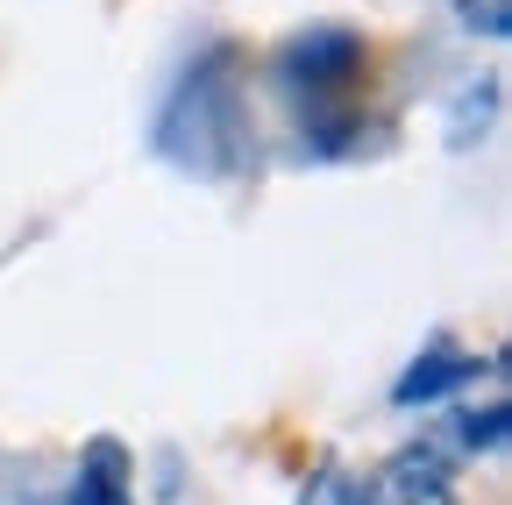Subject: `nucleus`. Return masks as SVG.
<instances>
[{
	"label": "nucleus",
	"instance_id": "obj_8",
	"mask_svg": "<svg viewBox=\"0 0 512 505\" xmlns=\"http://www.w3.org/2000/svg\"><path fill=\"white\" fill-rule=\"evenodd\" d=\"M456 22L470 36H491V43L512 36V8H505V0H456Z\"/></svg>",
	"mask_w": 512,
	"mask_h": 505
},
{
	"label": "nucleus",
	"instance_id": "obj_7",
	"mask_svg": "<svg viewBox=\"0 0 512 505\" xmlns=\"http://www.w3.org/2000/svg\"><path fill=\"white\" fill-rule=\"evenodd\" d=\"M299 505H370V498H363V477H349L342 463H320L299 484Z\"/></svg>",
	"mask_w": 512,
	"mask_h": 505
},
{
	"label": "nucleus",
	"instance_id": "obj_1",
	"mask_svg": "<svg viewBox=\"0 0 512 505\" xmlns=\"http://www.w3.org/2000/svg\"><path fill=\"white\" fill-rule=\"evenodd\" d=\"M157 157L192 171V178H228L242 171L249 157V114H242V86H235V65L228 50H207L192 57V72L164 93L157 107V129H150Z\"/></svg>",
	"mask_w": 512,
	"mask_h": 505
},
{
	"label": "nucleus",
	"instance_id": "obj_6",
	"mask_svg": "<svg viewBox=\"0 0 512 505\" xmlns=\"http://www.w3.org/2000/svg\"><path fill=\"white\" fill-rule=\"evenodd\" d=\"M448 427H456V449H463V456H498V449H505V427H512V406H505V399L463 406Z\"/></svg>",
	"mask_w": 512,
	"mask_h": 505
},
{
	"label": "nucleus",
	"instance_id": "obj_2",
	"mask_svg": "<svg viewBox=\"0 0 512 505\" xmlns=\"http://www.w3.org/2000/svg\"><path fill=\"white\" fill-rule=\"evenodd\" d=\"M271 72H278L285 93L306 100V121H313V114H342V93H349L356 72H363V36L320 22V29H306V36H292V43L278 50Z\"/></svg>",
	"mask_w": 512,
	"mask_h": 505
},
{
	"label": "nucleus",
	"instance_id": "obj_4",
	"mask_svg": "<svg viewBox=\"0 0 512 505\" xmlns=\"http://www.w3.org/2000/svg\"><path fill=\"white\" fill-rule=\"evenodd\" d=\"M64 505H136V463H128V449H121L114 434H93L86 441Z\"/></svg>",
	"mask_w": 512,
	"mask_h": 505
},
{
	"label": "nucleus",
	"instance_id": "obj_5",
	"mask_svg": "<svg viewBox=\"0 0 512 505\" xmlns=\"http://www.w3.org/2000/svg\"><path fill=\"white\" fill-rule=\"evenodd\" d=\"M477 377V356H463L456 342H427L413 363H406V377L392 385V406H434V399H448V392H463Z\"/></svg>",
	"mask_w": 512,
	"mask_h": 505
},
{
	"label": "nucleus",
	"instance_id": "obj_3",
	"mask_svg": "<svg viewBox=\"0 0 512 505\" xmlns=\"http://www.w3.org/2000/svg\"><path fill=\"white\" fill-rule=\"evenodd\" d=\"M370 505H456V470H448V449L434 434L406 441L377 463V477L363 484Z\"/></svg>",
	"mask_w": 512,
	"mask_h": 505
},
{
	"label": "nucleus",
	"instance_id": "obj_9",
	"mask_svg": "<svg viewBox=\"0 0 512 505\" xmlns=\"http://www.w3.org/2000/svg\"><path fill=\"white\" fill-rule=\"evenodd\" d=\"M491 107H498V79H477V93H463V100H456V129H448V143L463 150V129H470V121H477V136H484Z\"/></svg>",
	"mask_w": 512,
	"mask_h": 505
}]
</instances>
